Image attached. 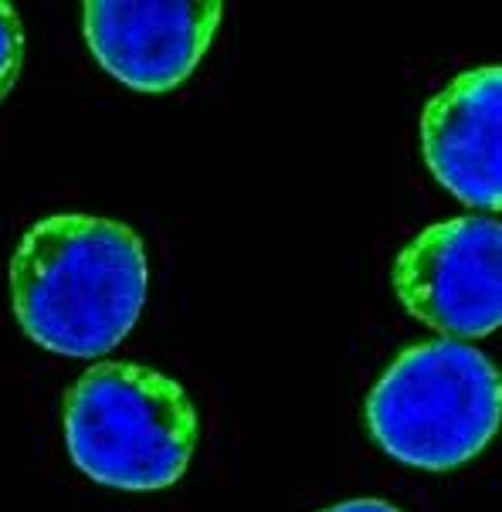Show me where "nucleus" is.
<instances>
[{"label": "nucleus", "mask_w": 502, "mask_h": 512, "mask_svg": "<svg viewBox=\"0 0 502 512\" xmlns=\"http://www.w3.org/2000/svg\"><path fill=\"white\" fill-rule=\"evenodd\" d=\"M218 0H89L82 28L112 78L146 95L184 85L218 34Z\"/></svg>", "instance_id": "5"}, {"label": "nucleus", "mask_w": 502, "mask_h": 512, "mask_svg": "<svg viewBox=\"0 0 502 512\" xmlns=\"http://www.w3.org/2000/svg\"><path fill=\"white\" fill-rule=\"evenodd\" d=\"M401 306L441 336L496 333L502 323V228L465 214L438 221L401 248L394 262Z\"/></svg>", "instance_id": "4"}, {"label": "nucleus", "mask_w": 502, "mask_h": 512, "mask_svg": "<svg viewBox=\"0 0 502 512\" xmlns=\"http://www.w3.org/2000/svg\"><path fill=\"white\" fill-rule=\"evenodd\" d=\"M323 512H401V509H394L391 502H384V499H346V502H336V506L330 509H323Z\"/></svg>", "instance_id": "8"}, {"label": "nucleus", "mask_w": 502, "mask_h": 512, "mask_svg": "<svg viewBox=\"0 0 502 512\" xmlns=\"http://www.w3.org/2000/svg\"><path fill=\"white\" fill-rule=\"evenodd\" d=\"M197 431L184 384L143 363H95L65 394V445L75 468L119 492L180 482Z\"/></svg>", "instance_id": "2"}, {"label": "nucleus", "mask_w": 502, "mask_h": 512, "mask_svg": "<svg viewBox=\"0 0 502 512\" xmlns=\"http://www.w3.org/2000/svg\"><path fill=\"white\" fill-rule=\"evenodd\" d=\"M499 65L472 68L441 89L421 112V153L428 170L455 201L499 211Z\"/></svg>", "instance_id": "6"}, {"label": "nucleus", "mask_w": 502, "mask_h": 512, "mask_svg": "<svg viewBox=\"0 0 502 512\" xmlns=\"http://www.w3.org/2000/svg\"><path fill=\"white\" fill-rule=\"evenodd\" d=\"M146 251L129 224L51 214L24 234L11 262V299L24 336L48 353L99 360L140 323Z\"/></svg>", "instance_id": "1"}, {"label": "nucleus", "mask_w": 502, "mask_h": 512, "mask_svg": "<svg viewBox=\"0 0 502 512\" xmlns=\"http://www.w3.org/2000/svg\"><path fill=\"white\" fill-rule=\"evenodd\" d=\"M363 421L370 438L401 465L452 472L496 438L502 421L499 370L472 343H418L374 384Z\"/></svg>", "instance_id": "3"}, {"label": "nucleus", "mask_w": 502, "mask_h": 512, "mask_svg": "<svg viewBox=\"0 0 502 512\" xmlns=\"http://www.w3.org/2000/svg\"><path fill=\"white\" fill-rule=\"evenodd\" d=\"M24 65V28L11 4L0 0V102L14 89Z\"/></svg>", "instance_id": "7"}]
</instances>
